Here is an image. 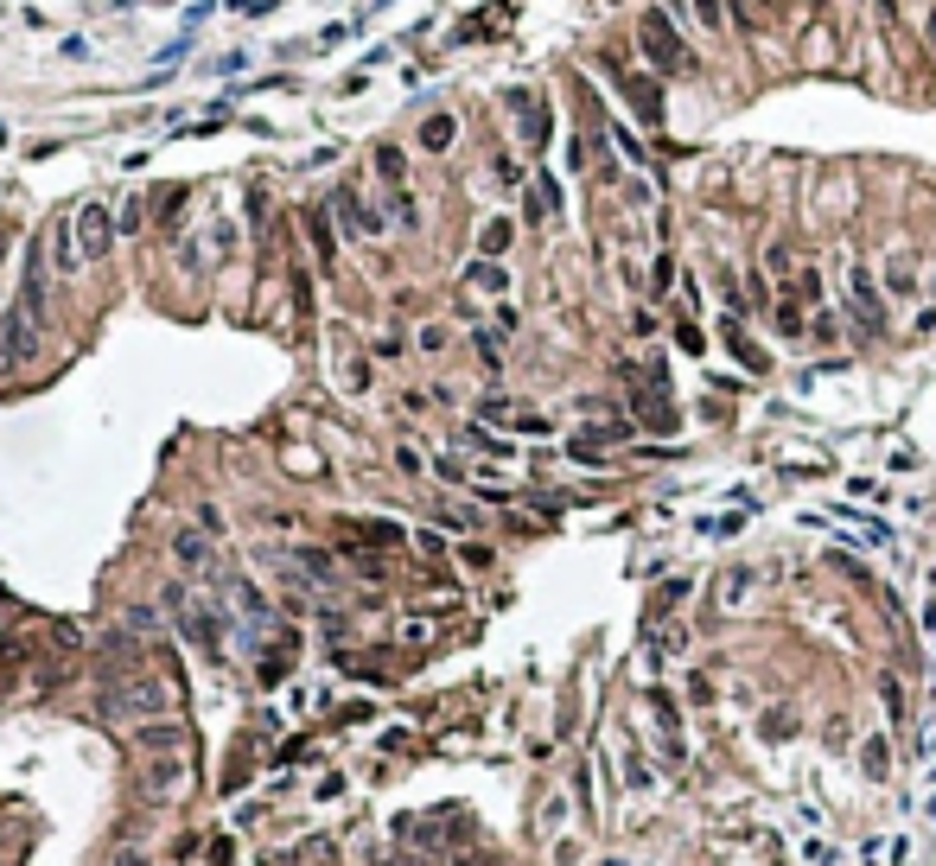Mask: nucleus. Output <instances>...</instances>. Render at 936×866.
I'll return each mask as SVG.
<instances>
[{"label":"nucleus","mask_w":936,"mask_h":866,"mask_svg":"<svg viewBox=\"0 0 936 866\" xmlns=\"http://www.w3.org/2000/svg\"><path fill=\"white\" fill-rule=\"evenodd\" d=\"M510 236H516V223H510V217H491V223H484V230H478V249H484V262H497V255L510 249Z\"/></svg>","instance_id":"ddd939ff"},{"label":"nucleus","mask_w":936,"mask_h":866,"mask_svg":"<svg viewBox=\"0 0 936 866\" xmlns=\"http://www.w3.org/2000/svg\"><path fill=\"white\" fill-rule=\"evenodd\" d=\"M71 230H77V249H83V262H102V255L115 249V211L109 204H77V217H71Z\"/></svg>","instance_id":"423d86ee"},{"label":"nucleus","mask_w":936,"mask_h":866,"mask_svg":"<svg viewBox=\"0 0 936 866\" xmlns=\"http://www.w3.org/2000/svg\"><path fill=\"white\" fill-rule=\"evenodd\" d=\"M886 752H892V746H886V739H866V771H873V777H886V765H892V758H886Z\"/></svg>","instance_id":"6ab92c4d"},{"label":"nucleus","mask_w":936,"mask_h":866,"mask_svg":"<svg viewBox=\"0 0 936 866\" xmlns=\"http://www.w3.org/2000/svg\"><path fill=\"white\" fill-rule=\"evenodd\" d=\"M223 7H230V13H242V20H268V13L281 7V0H223Z\"/></svg>","instance_id":"a211bd4d"},{"label":"nucleus","mask_w":936,"mask_h":866,"mask_svg":"<svg viewBox=\"0 0 936 866\" xmlns=\"http://www.w3.org/2000/svg\"><path fill=\"white\" fill-rule=\"evenodd\" d=\"M211 242H217V255H230V249H236V223H217Z\"/></svg>","instance_id":"412c9836"},{"label":"nucleus","mask_w":936,"mask_h":866,"mask_svg":"<svg viewBox=\"0 0 936 866\" xmlns=\"http://www.w3.org/2000/svg\"><path fill=\"white\" fill-rule=\"evenodd\" d=\"M465 287H478V293H504V287H510V274L497 268V262H472V268H465Z\"/></svg>","instance_id":"dca6fc26"},{"label":"nucleus","mask_w":936,"mask_h":866,"mask_svg":"<svg viewBox=\"0 0 936 866\" xmlns=\"http://www.w3.org/2000/svg\"><path fill=\"white\" fill-rule=\"evenodd\" d=\"M179 707V688L153 669H128V675H102L96 682V714L115 726H141V720H166Z\"/></svg>","instance_id":"f257e3e1"},{"label":"nucleus","mask_w":936,"mask_h":866,"mask_svg":"<svg viewBox=\"0 0 936 866\" xmlns=\"http://www.w3.org/2000/svg\"><path fill=\"white\" fill-rule=\"evenodd\" d=\"M701 20H707V26H720V0H701Z\"/></svg>","instance_id":"5701e85b"},{"label":"nucleus","mask_w":936,"mask_h":866,"mask_svg":"<svg viewBox=\"0 0 936 866\" xmlns=\"http://www.w3.org/2000/svg\"><path fill=\"white\" fill-rule=\"evenodd\" d=\"M306 236H312V255H319V268L338 262V242H332V204L325 211H306Z\"/></svg>","instance_id":"f8f14e48"},{"label":"nucleus","mask_w":936,"mask_h":866,"mask_svg":"<svg viewBox=\"0 0 936 866\" xmlns=\"http://www.w3.org/2000/svg\"><path fill=\"white\" fill-rule=\"evenodd\" d=\"M32 351H39V319L26 313L20 300L0 313V370H20V363H32Z\"/></svg>","instance_id":"39448f33"},{"label":"nucleus","mask_w":936,"mask_h":866,"mask_svg":"<svg viewBox=\"0 0 936 866\" xmlns=\"http://www.w3.org/2000/svg\"><path fill=\"white\" fill-rule=\"evenodd\" d=\"M427 637H433L427 618H408V625H402V644H427Z\"/></svg>","instance_id":"aec40b11"},{"label":"nucleus","mask_w":936,"mask_h":866,"mask_svg":"<svg viewBox=\"0 0 936 866\" xmlns=\"http://www.w3.org/2000/svg\"><path fill=\"white\" fill-rule=\"evenodd\" d=\"M847 287H854V313H860V325H886V300L873 293V274H866V268H847Z\"/></svg>","instance_id":"9b49d317"},{"label":"nucleus","mask_w":936,"mask_h":866,"mask_svg":"<svg viewBox=\"0 0 936 866\" xmlns=\"http://www.w3.org/2000/svg\"><path fill=\"white\" fill-rule=\"evenodd\" d=\"M453 134H459L453 115H427V121H421V147H427V153H446V147H453Z\"/></svg>","instance_id":"4468645a"},{"label":"nucleus","mask_w":936,"mask_h":866,"mask_svg":"<svg viewBox=\"0 0 936 866\" xmlns=\"http://www.w3.org/2000/svg\"><path fill=\"white\" fill-rule=\"evenodd\" d=\"M332 217H338L351 236H383V211H370V204H363L351 185H344V192H332Z\"/></svg>","instance_id":"1a4fd4ad"},{"label":"nucleus","mask_w":936,"mask_h":866,"mask_svg":"<svg viewBox=\"0 0 936 866\" xmlns=\"http://www.w3.org/2000/svg\"><path fill=\"white\" fill-rule=\"evenodd\" d=\"M134 746H141V752H179L185 746V726L179 720H141V726H134Z\"/></svg>","instance_id":"9d476101"},{"label":"nucleus","mask_w":936,"mask_h":866,"mask_svg":"<svg viewBox=\"0 0 936 866\" xmlns=\"http://www.w3.org/2000/svg\"><path fill=\"white\" fill-rule=\"evenodd\" d=\"M185 784H192V752H147L141 758V777H134V796H141L147 809H160V803H172Z\"/></svg>","instance_id":"7ed1b4c3"},{"label":"nucleus","mask_w":936,"mask_h":866,"mask_svg":"<svg viewBox=\"0 0 936 866\" xmlns=\"http://www.w3.org/2000/svg\"><path fill=\"white\" fill-rule=\"evenodd\" d=\"M166 612H172V625H179V637L192 650H204V656H223V612L211 599H185V586H166Z\"/></svg>","instance_id":"f03ea898"},{"label":"nucleus","mask_w":936,"mask_h":866,"mask_svg":"<svg viewBox=\"0 0 936 866\" xmlns=\"http://www.w3.org/2000/svg\"><path fill=\"white\" fill-rule=\"evenodd\" d=\"M0 255H7V242H0Z\"/></svg>","instance_id":"b1692460"},{"label":"nucleus","mask_w":936,"mask_h":866,"mask_svg":"<svg viewBox=\"0 0 936 866\" xmlns=\"http://www.w3.org/2000/svg\"><path fill=\"white\" fill-rule=\"evenodd\" d=\"M204 20H211V0H192V7H185V32L204 26Z\"/></svg>","instance_id":"4be33fe9"},{"label":"nucleus","mask_w":936,"mask_h":866,"mask_svg":"<svg viewBox=\"0 0 936 866\" xmlns=\"http://www.w3.org/2000/svg\"><path fill=\"white\" fill-rule=\"evenodd\" d=\"M637 51H644V58H650L663 77H688V71H695V51L675 39L669 13H656V7L644 13V20H637Z\"/></svg>","instance_id":"20e7f679"},{"label":"nucleus","mask_w":936,"mask_h":866,"mask_svg":"<svg viewBox=\"0 0 936 866\" xmlns=\"http://www.w3.org/2000/svg\"><path fill=\"white\" fill-rule=\"evenodd\" d=\"M516 121H523V141H529V147H542V141H548V115H542V102H523V96H516Z\"/></svg>","instance_id":"2eb2a0df"},{"label":"nucleus","mask_w":936,"mask_h":866,"mask_svg":"<svg viewBox=\"0 0 936 866\" xmlns=\"http://www.w3.org/2000/svg\"><path fill=\"white\" fill-rule=\"evenodd\" d=\"M172 561H179L192 580H211V574H217V548H211V529H179V535H172Z\"/></svg>","instance_id":"6e6552de"},{"label":"nucleus","mask_w":936,"mask_h":866,"mask_svg":"<svg viewBox=\"0 0 936 866\" xmlns=\"http://www.w3.org/2000/svg\"><path fill=\"white\" fill-rule=\"evenodd\" d=\"M605 77L618 83V96H631V109L644 115V121H663V83H656V77H637V71H624L618 58H605Z\"/></svg>","instance_id":"0eeeda50"},{"label":"nucleus","mask_w":936,"mask_h":866,"mask_svg":"<svg viewBox=\"0 0 936 866\" xmlns=\"http://www.w3.org/2000/svg\"><path fill=\"white\" fill-rule=\"evenodd\" d=\"M376 172H383L389 185H402V179H408V160H402V147H376Z\"/></svg>","instance_id":"f3484780"}]
</instances>
